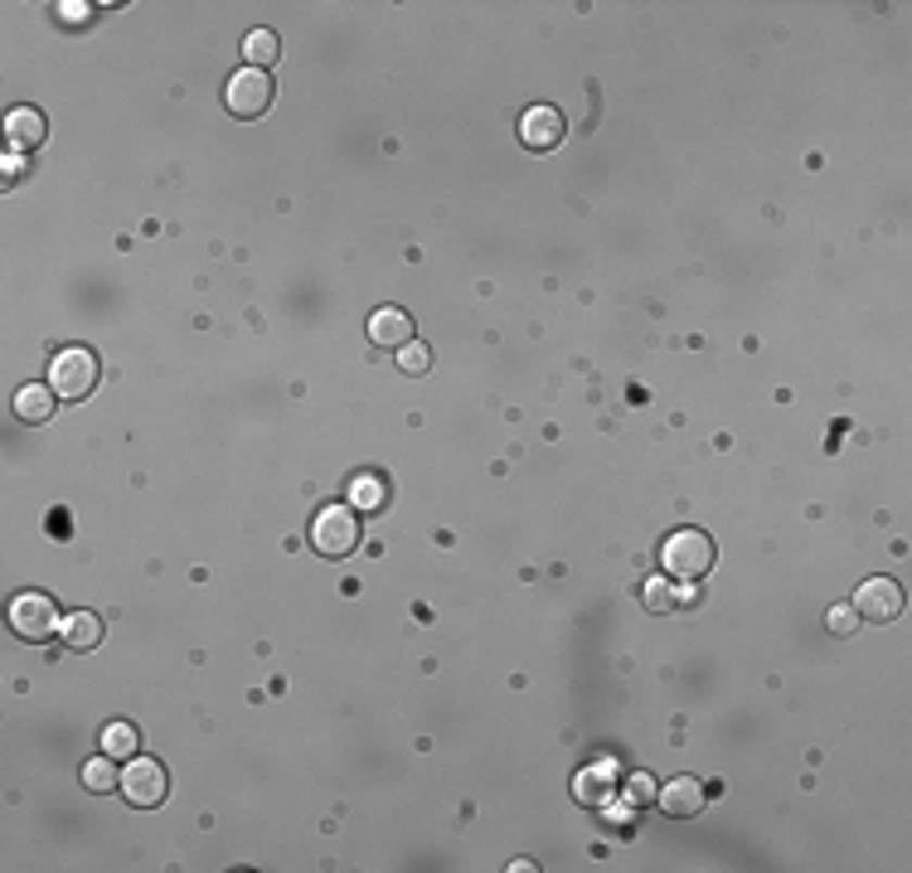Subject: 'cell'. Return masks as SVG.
I'll return each mask as SVG.
<instances>
[{
	"instance_id": "4",
	"label": "cell",
	"mask_w": 912,
	"mask_h": 873,
	"mask_svg": "<svg viewBox=\"0 0 912 873\" xmlns=\"http://www.w3.org/2000/svg\"><path fill=\"white\" fill-rule=\"evenodd\" d=\"M10 631H15L20 641H29V646H39V641H49V636H64L59 602L49 597V592H20V597L10 602Z\"/></svg>"
},
{
	"instance_id": "9",
	"label": "cell",
	"mask_w": 912,
	"mask_h": 873,
	"mask_svg": "<svg viewBox=\"0 0 912 873\" xmlns=\"http://www.w3.org/2000/svg\"><path fill=\"white\" fill-rule=\"evenodd\" d=\"M656 800H660V810H666L670 820H694L704 810V800H709V786L694 782V776H675V782L660 786Z\"/></svg>"
},
{
	"instance_id": "2",
	"label": "cell",
	"mask_w": 912,
	"mask_h": 873,
	"mask_svg": "<svg viewBox=\"0 0 912 873\" xmlns=\"http://www.w3.org/2000/svg\"><path fill=\"white\" fill-rule=\"evenodd\" d=\"M660 564H666L670 578L699 582L704 573H713V564H719V548H713V539L704 534V529H675V534L666 539V548H660Z\"/></svg>"
},
{
	"instance_id": "7",
	"label": "cell",
	"mask_w": 912,
	"mask_h": 873,
	"mask_svg": "<svg viewBox=\"0 0 912 873\" xmlns=\"http://www.w3.org/2000/svg\"><path fill=\"white\" fill-rule=\"evenodd\" d=\"M568 137V117L554 107V102H534V107H524V117H520V141L530 146V151H558Z\"/></svg>"
},
{
	"instance_id": "22",
	"label": "cell",
	"mask_w": 912,
	"mask_h": 873,
	"mask_svg": "<svg viewBox=\"0 0 912 873\" xmlns=\"http://www.w3.org/2000/svg\"><path fill=\"white\" fill-rule=\"evenodd\" d=\"M646 796H650V782H641V776H636V782H631V800H646Z\"/></svg>"
},
{
	"instance_id": "21",
	"label": "cell",
	"mask_w": 912,
	"mask_h": 873,
	"mask_svg": "<svg viewBox=\"0 0 912 873\" xmlns=\"http://www.w3.org/2000/svg\"><path fill=\"white\" fill-rule=\"evenodd\" d=\"M20 170H25V161H20V155H10V161H5V185L20 180Z\"/></svg>"
},
{
	"instance_id": "18",
	"label": "cell",
	"mask_w": 912,
	"mask_h": 873,
	"mask_svg": "<svg viewBox=\"0 0 912 873\" xmlns=\"http://www.w3.org/2000/svg\"><path fill=\"white\" fill-rule=\"evenodd\" d=\"M398 369L403 374H428L432 369V350L422 345V340H408V345L398 350Z\"/></svg>"
},
{
	"instance_id": "12",
	"label": "cell",
	"mask_w": 912,
	"mask_h": 873,
	"mask_svg": "<svg viewBox=\"0 0 912 873\" xmlns=\"http://www.w3.org/2000/svg\"><path fill=\"white\" fill-rule=\"evenodd\" d=\"M5 141H10V151H15V155L35 151V146L45 141V117H39L35 107H15L5 117Z\"/></svg>"
},
{
	"instance_id": "5",
	"label": "cell",
	"mask_w": 912,
	"mask_h": 873,
	"mask_svg": "<svg viewBox=\"0 0 912 873\" xmlns=\"http://www.w3.org/2000/svg\"><path fill=\"white\" fill-rule=\"evenodd\" d=\"M224 107L233 112L238 122H253L273 107V78L263 68H238L224 88Z\"/></svg>"
},
{
	"instance_id": "19",
	"label": "cell",
	"mask_w": 912,
	"mask_h": 873,
	"mask_svg": "<svg viewBox=\"0 0 912 873\" xmlns=\"http://www.w3.org/2000/svg\"><path fill=\"white\" fill-rule=\"evenodd\" d=\"M350 505H355V509H379L383 505V485L375 481V476H359V481L350 485Z\"/></svg>"
},
{
	"instance_id": "20",
	"label": "cell",
	"mask_w": 912,
	"mask_h": 873,
	"mask_svg": "<svg viewBox=\"0 0 912 873\" xmlns=\"http://www.w3.org/2000/svg\"><path fill=\"white\" fill-rule=\"evenodd\" d=\"M825 621H831V631H835V636H854V631H859L854 607H831V617H825Z\"/></svg>"
},
{
	"instance_id": "16",
	"label": "cell",
	"mask_w": 912,
	"mask_h": 873,
	"mask_svg": "<svg viewBox=\"0 0 912 873\" xmlns=\"http://www.w3.org/2000/svg\"><path fill=\"white\" fill-rule=\"evenodd\" d=\"M83 786H88L92 796H107V792H122V772H117V757H88L83 762Z\"/></svg>"
},
{
	"instance_id": "17",
	"label": "cell",
	"mask_w": 912,
	"mask_h": 873,
	"mask_svg": "<svg viewBox=\"0 0 912 873\" xmlns=\"http://www.w3.org/2000/svg\"><path fill=\"white\" fill-rule=\"evenodd\" d=\"M277 54H282V49H277V35L273 29H253V35L243 39V59H248V68H273L277 64Z\"/></svg>"
},
{
	"instance_id": "13",
	"label": "cell",
	"mask_w": 912,
	"mask_h": 873,
	"mask_svg": "<svg viewBox=\"0 0 912 873\" xmlns=\"http://www.w3.org/2000/svg\"><path fill=\"white\" fill-rule=\"evenodd\" d=\"M102 636H107V631H102V617H98V611H74V617H68V627H64L68 650H78V655L98 650Z\"/></svg>"
},
{
	"instance_id": "6",
	"label": "cell",
	"mask_w": 912,
	"mask_h": 873,
	"mask_svg": "<svg viewBox=\"0 0 912 873\" xmlns=\"http://www.w3.org/2000/svg\"><path fill=\"white\" fill-rule=\"evenodd\" d=\"M122 796L137 810H155L170 796V776H165V767L155 757H131L127 772H122Z\"/></svg>"
},
{
	"instance_id": "11",
	"label": "cell",
	"mask_w": 912,
	"mask_h": 873,
	"mask_svg": "<svg viewBox=\"0 0 912 873\" xmlns=\"http://www.w3.org/2000/svg\"><path fill=\"white\" fill-rule=\"evenodd\" d=\"M59 408V393L49 389V383H25V389L15 393V418L29 422V428H39V422H49Z\"/></svg>"
},
{
	"instance_id": "1",
	"label": "cell",
	"mask_w": 912,
	"mask_h": 873,
	"mask_svg": "<svg viewBox=\"0 0 912 873\" xmlns=\"http://www.w3.org/2000/svg\"><path fill=\"white\" fill-rule=\"evenodd\" d=\"M359 539H365V524H359L355 505H326L311 519V548L320 558H350L359 548Z\"/></svg>"
},
{
	"instance_id": "10",
	"label": "cell",
	"mask_w": 912,
	"mask_h": 873,
	"mask_svg": "<svg viewBox=\"0 0 912 873\" xmlns=\"http://www.w3.org/2000/svg\"><path fill=\"white\" fill-rule=\"evenodd\" d=\"M369 340H375L379 350H403L413 340V316L403 306H379L375 316H369Z\"/></svg>"
},
{
	"instance_id": "3",
	"label": "cell",
	"mask_w": 912,
	"mask_h": 873,
	"mask_svg": "<svg viewBox=\"0 0 912 873\" xmlns=\"http://www.w3.org/2000/svg\"><path fill=\"white\" fill-rule=\"evenodd\" d=\"M98 379H102V364H98V355H92V350H83V345L59 350L54 364H49V389H54L59 398H68V403L92 398Z\"/></svg>"
},
{
	"instance_id": "15",
	"label": "cell",
	"mask_w": 912,
	"mask_h": 873,
	"mask_svg": "<svg viewBox=\"0 0 912 873\" xmlns=\"http://www.w3.org/2000/svg\"><path fill=\"white\" fill-rule=\"evenodd\" d=\"M641 602H646V611H675V607H694L699 602V592H694V582L689 587H670V582H646L641 587Z\"/></svg>"
},
{
	"instance_id": "14",
	"label": "cell",
	"mask_w": 912,
	"mask_h": 873,
	"mask_svg": "<svg viewBox=\"0 0 912 873\" xmlns=\"http://www.w3.org/2000/svg\"><path fill=\"white\" fill-rule=\"evenodd\" d=\"M98 743H102V752H107V757H117V762H131V757H137V747H141V733H137V723L117 719V723L102 728Z\"/></svg>"
},
{
	"instance_id": "8",
	"label": "cell",
	"mask_w": 912,
	"mask_h": 873,
	"mask_svg": "<svg viewBox=\"0 0 912 873\" xmlns=\"http://www.w3.org/2000/svg\"><path fill=\"white\" fill-rule=\"evenodd\" d=\"M854 617L874 621V627L898 621V617H903V587H898L894 578H869L864 587L854 592Z\"/></svg>"
}]
</instances>
